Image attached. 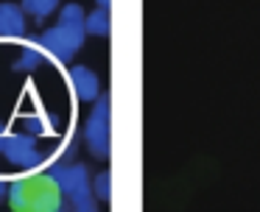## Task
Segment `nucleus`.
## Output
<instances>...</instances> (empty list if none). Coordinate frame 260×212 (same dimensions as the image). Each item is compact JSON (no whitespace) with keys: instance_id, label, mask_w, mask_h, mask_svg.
<instances>
[{"instance_id":"nucleus-3","label":"nucleus","mask_w":260,"mask_h":212,"mask_svg":"<svg viewBox=\"0 0 260 212\" xmlns=\"http://www.w3.org/2000/svg\"><path fill=\"white\" fill-rule=\"evenodd\" d=\"M48 173L53 176V182L59 184L62 195L76 198L81 193H90V179H87V167L84 165H64V162H53L48 167Z\"/></svg>"},{"instance_id":"nucleus-16","label":"nucleus","mask_w":260,"mask_h":212,"mask_svg":"<svg viewBox=\"0 0 260 212\" xmlns=\"http://www.w3.org/2000/svg\"><path fill=\"white\" fill-rule=\"evenodd\" d=\"M6 137H9V134L3 131V128H0V154H3V145H6Z\"/></svg>"},{"instance_id":"nucleus-17","label":"nucleus","mask_w":260,"mask_h":212,"mask_svg":"<svg viewBox=\"0 0 260 212\" xmlns=\"http://www.w3.org/2000/svg\"><path fill=\"white\" fill-rule=\"evenodd\" d=\"M109 3H112V0H98V6H101V9H109Z\"/></svg>"},{"instance_id":"nucleus-2","label":"nucleus","mask_w":260,"mask_h":212,"mask_svg":"<svg viewBox=\"0 0 260 212\" xmlns=\"http://www.w3.org/2000/svg\"><path fill=\"white\" fill-rule=\"evenodd\" d=\"M84 137H87V145L92 148V154L98 159H107L109 156V95H101L95 100V109L87 120Z\"/></svg>"},{"instance_id":"nucleus-4","label":"nucleus","mask_w":260,"mask_h":212,"mask_svg":"<svg viewBox=\"0 0 260 212\" xmlns=\"http://www.w3.org/2000/svg\"><path fill=\"white\" fill-rule=\"evenodd\" d=\"M3 154H6V159L12 162V165L25 167V170H34V167H40V162H42V156H40V151H37V143H34L31 134H9L6 145H3Z\"/></svg>"},{"instance_id":"nucleus-15","label":"nucleus","mask_w":260,"mask_h":212,"mask_svg":"<svg viewBox=\"0 0 260 212\" xmlns=\"http://www.w3.org/2000/svg\"><path fill=\"white\" fill-rule=\"evenodd\" d=\"M0 198H9V184L0 182Z\"/></svg>"},{"instance_id":"nucleus-12","label":"nucleus","mask_w":260,"mask_h":212,"mask_svg":"<svg viewBox=\"0 0 260 212\" xmlns=\"http://www.w3.org/2000/svg\"><path fill=\"white\" fill-rule=\"evenodd\" d=\"M109 195H112V176L109 173H98L95 176V198L109 201Z\"/></svg>"},{"instance_id":"nucleus-9","label":"nucleus","mask_w":260,"mask_h":212,"mask_svg":"<svg viewBox=\"0 0 260 212\" xmlns=\"http://www.w3.org/2000/svg\"><path fill=\"white\" fill-rule=\"evenodd\" d=\"M84 28H87V33H92V37H107L109 33V9H101V6H98L92 14H87Z\"/></svg>"},{"instance_id":"nucleus-7","label":"nucleus","mask_w":260,"mask_h":212,"mask_svg":"<svg viewBox=\"0 0 260 212\" xmlns=\"http://www.w3.org/2000/svg\"><path fill=\"white\" fill-rule=\"evenodd\" d=\"M25 28L23 9L12 3H0V37H20Z\"/></svg>"},{"instance_id":"nucleus-11","label":"nucleus","mask_w":260,"mask_h":212,"mask_svg":"<svg viewBox=\"0 0 260 212\" xmlns=\"http://www.w3.org/2000/svg\"><path fill=\"white\" fill-rule=\"evenodd\" d=\"M59 0H23V11L31 17H48L56 9Z\"/></svg>"},{"instance_id":"nucleus-10","label":"nucleus","mask_w":260,"mask_h":212,"mask_svg":"<svg viewBox=\"0 0 260 212\" xmlns=\"http://www.w3.org/2000/svg\"><path fill=\"white\" fill-rule=\"evenodd\" d=\"M42 61H45V56H42V45H28V48L20 53V59L14 61V70H34V67H40Z\"/></svg>"},{"instance_id":"nucleus-13","label":"nucleus","mask_w":260,"mask_h":212,"mask_svg":"<svg viewBox=\"0 0 260 212\" xmlns=\"http://www.w3.org/2000/svg\"><path fill=\"white\" fill-rule=\"evenodd\" d=\"M70 204H73V209H81V212H92L95 209V198H92V193H81L76 195V198H70Z\"/></svg>"},{"instance_id":"nucleus-6","label":"nucleus","mask_w":260,"mask_h":212,"mask_svg":"<svg viewBox=\"0 0 260 212\" xmlns=\"http://www.w3.org/2000/svg\"><path fill=\"white\" fill-rule=\"evenodd\" d=\"M70 84L81 100H95L98 98V76L87 67H73L70 70Z\"/></svg>"},{"instance_id":"nucleus-1","label":"nucleus","mask_w":260,"mask_h":212,"mask_svg":"<svg viewBox=\"0 0 260 212\" xmlns=\"http://www.w3.org/2000/svg\"><path fill=\"white\" fill-rule=\"evenodd\" d=\"M9 201L14 209H59L62 206V190L53 182L51 173L42 176H25L9 184Z\"/></svg>"},{"instance_id":"nucleus-14","label":"nucleus","mask_w":260,"mask_h":212,"mask_svg":"<svg viewBox=\"0 0 260 212\" xmlns=\"http://www.w3.org/2000/svg\"><path fill=\"white\" fill-rule=\"evenodd\" d=\"M25 128H28L31 134H45L48 131V126L42 123V117H28V120H25Z\"/></svg>"},{"instance_id":"nucleus-5","label":"nucleus","mask_w":260,"mask_h":212,"mask_svg":"<svg viewBox=\"0 0 260 212\" xmlns=\"http://www.w3.org/2000/svg\"><path fill=\"white\" fill-rule=\"evenodd\" d=\"M37 42H40L42 50H48V53H51L56 61H70V59H73V53L81 48L79 39H76L68 28H62V25L45 31L40 39H37Z\"/></svg>"},{"instance_id":"nucleus-8","label":"nucleus","mask_w":260,"mask_h":212,"mask_svg":"<svg viewBox=\"0 0 260 212\" xmlns=\"http://www.w3.org/2000/svg\"><path fill=\"white\" fill-rule=\"evenodd\" d=\"M84 11H81V6H76V3H70V6H64L62 9V14H59V25L62 28H68L70 33H73L79 42H84V33H87V28H84Z\"/></svg>"}]
</instances>
